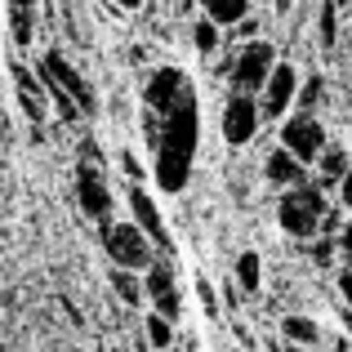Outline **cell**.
<instances>
[{"label": "cell", "mask_w": 352, "mask_h": 352, "mask_svg": "<svg viewBox=\"0 0 352 352\" xmlns=\"http://www.w3.org/2000/svg\"><path fill=\"white\" fill-rule=\"evenodd\" d=\"M9 36H14L18 50H32V41H36V9L9 5Z\"/></svg>", "instance_id": "21"}, {"label": "cell", "mask_w": 352, "mask_h": 352, "mask_svg": "<svg viewBox=\"0 0 352 352\" xmlns=\"http://www.w3.org/2000/svg\"><path fill=\"white\" fill-rule=\"evenodd\" d=\"M152 312H161V317H170L174 326L183 321V294L174 290V294H165V299H152Z\"/></svg>", "instance_id": "24"}, {"label": "cell", "mask_w": 352, "mask_h": 352, "mask_svg": "<svg viewBox=\"0 0 352 352\" xmlns=\"http://www.w3.org/2000/svg\"><path fill=\"white\" fill-rule=\"evenodd\" d=\"M276 143L290 147L303 165H312L330 147V134H326V125L317 120V112H290L281 125H276Z\"/></svg>", "instance_id": "5"}, {"label": "cell", "mask_w": 352, "mask_h": 352, "mask_svg": "<svg viewBox=\"0 0 352 352\" xmlns=\"http://www.w3.org/2000/svg\"><path fill=\"white\" fill-rule=\"evenodd\" d=\"M228 32H232V41L245 45V41H254V36H258V23H254V18H241V23H236V27H228Z\"/></svg>", "instance_id": "29"}, {"label": "cell", "mask_w": 352, "mask_h": 352, "mask_svg": "<svg viewBox=\"0 0 352 352\" xmlns=\"http://www.w3.org/2000/svg\"><path fill=\"white\" fill-rule=\"evenodd\" d=\"M112 294L120 303H129V308H138V303L147 299V290H143V272H134V267H112Z\"/></svg>", "instance_id": "15"}, {"label": "cell", "mask_w": 352, "mask_h": 352, "mask_svg": "<svg viewBox=\"0 0 352 352\" xmlns=\"http://www.w3.org/2000/svg\"><path fill=\"white\" fill-rule=\"evenodd\" d=\"M272 352H308L303 344H290V339H281V344H272Z\"/></svg>", "instance_id": "31"}, {"label": "cell", "mask_w": 352, "mask_h": 352, "mask_svg": "<svg viewBox=\"0 0 352 352\" xmlns=\"http://www.w3.org/2000/svg\"><path fill=\"white\" fill-rule=\"evenodd\" d=\"M326 103V76H308L299 80V98H294V112H317Z\"/></svg>", "instance_id": "22"}, {"label": "cell", "mask_w": 352, "mask_h": 352, "mask_svg": "<svg viewBox=\"0 0 352 352\" xmlns=\"http://www.w3.org/2000/svg\"><path fill=\"white\" fill-rule=\"evenodd\" d=\"M143 339H147V348H152V352H170V348H174V321L161 317V312H147Z\"/></svg>", "instance_id": "20"}, {"label": "cell", "mask_w": 352, "mask_h": 352, "mask_svg": "<svg viewBox=\"0 0 352 352\" xmlns=\"http://www.w3.org/2000/svg\"><path fill=\"white\" fill-rule=\"evenodd\" d=\"M263 174H267V183H272V188H281V192L285 188H299V183H312V165H303L299 156H294L290 147H281V143L267 152Z\"/></svg>", "instance_id": "11"}, {"label": "cell", "mask_w": 352, "mask_h": 352, "mask_svg": "<svg viewBox=\"0 0 352 352\" xmlns=\"http://www.w3.org/2000/svg\"><path fill=\"white\" fill-rule=\"evenodd\" d=\"M326 214H330V206H326V192H321L317 183L285 188L281 201H276V223H281L294 241L321 236V223H326Z\"/></svg>", "instance_id": "2"}, {"label": "cell", "mask_w": 352, "mask_h": 352, "mask_svg": "<svg viewBox=\"0 0 352 352\" xmlns=\"http://www.w3.org/2000/svg\"><path fill=\"white\" fill-rule=\"evenodd\" d=\"M223 138L232 147H245L250 138H258V129H263V107H258V94H236L223 103Z\"/></svg>", "instance_id": "8"}, {"label": "cell", "mask_w": 352, "mask_h": 352, "mask_svg": "<svg viewBox=\"0 0 352 352\" xmlns=\"http://www.w3.org/2000/svg\"><path fill=\"white\" fill-rule=\"evenodd\" d=\"M335 285H339V299H344V308L352 312V267H339Z\"/></svg>", "instance_id": "28"}, {"label": "cell", "mask_w": 352, "mask_h": 352, "mask_svg": "<svg viewBox=\"0 0 352 352\" xmlns=\"http://www.w3.org/2000/svg\"><path fill=\"white\" fill-rule=\"evenodd\" d=\"M272 67H276V50L254 36V41H245L241 50H232V58L223 63V76L236 94H258V89L267 85V76H272Z\"/></svg>", "instance_id": "3"}, {"label": "cell", "mask_w": 352, "mask_h": 352, "mask_svg": "<svg viewBox=\"0 0 352 352\" xmlns=\"http://www.w3.org/2000/svg\"><path fill=\"white\" fill-rule=\"evenodd\" d=\"M143 290H147V303L152 299H165V294L179 290V276H174V263L165 254H156V263L143 272Z\"/></svg>", "instance_id": "14"}, {"label": "cell", "mask_w": 352, "mask_h": 352, "mask_svg": "<svg viewBox=\"0 0 352 352\" xmlns=\"http://www.w3.org/2000/svg\"><path fill=\"white\" fill-rule=\"evenodd\" d=\"M98 232H103V250H107V258H112V267L147 272V267L156 263V245L147 241V232L134 223V219H125V223H107V228H98Z\"/></svg>", "instance_id": "4"}, {"label": "cell", "mask_w": 352, "mask_h": 352, "mask_svg": "<svg viewBox=\"0 0 352 352\" xmlns=\"http://www.w3.org/2000/svg\"><path fill=\"white\" fill-rule=\"evenodd\" d=\"M294 5V0H276V14H285V9H290Z\"/></svg>", "instance_id": "34"}, {"label": "cell", "mask_w": 352, "mask_h": 352, "mask_svg": "<svg viewBox=\"0 0 352 352\" xmlns=\"http://www.w3.org/2000/svg\"><path fill=\"white\" fill-rule=\"evenodd\" d=\"M339 258H344V267H352V219H344V228H339Z\"/></svg>", "instance_id": "26"}, {"label": "cell", "mask_w": 352, "mask_h": 352, "mask_svg": "<svg viewBox=\"0 0 352 352\" xmlns=\"http://www.w3.org/2000/svg\"><path fill=\"white\" fill-rule=\"evenodd\" d=\"M14 80H18V103H23L27 120L41 129V120H45V80H32L27 67H14Z\"/></svg>", "instance_id": "13"}, {"label": "cell", "mask_w": 352, "mask_h": 352, "mask_svg": "<svg viewBox=\"0 0 352 352\" xmlns=\"http://www.w3.org/2000/svg\"><path fill=\"white\" fill-rule=\"evenodd\" d=\"M125 206H129V219H134V223L147 232V241L156 245V254L174 258L170 228H165V219H161V206H156V197H152V192H147L143 183H129V192H125Z\"/></svg>", "instance_id": "7"}, {"label": "cell", "mask_w": 352, "mask_h": 352, "mask_svg": "<svg viewBox=\"0 0 352 352\" xmlns=\"http://www.w3.org/2000/svg\"><path fill=\"white\" fill-rule=\"evenodd\" d=\"M197 299H201V308H206V317L219 321V294H214V285H210V276H197Z\"/></svg>", "instance_id": "25"}, {"label": "cell", "mask_w": 352, "mask_h": 352, "mask_svg": "<svg viewBox=\"0 0 352 352\" xmlns=\"http://www.w3.org/2000/svg\"><path fill=\"white\" fill-rule=\"evenodd\" d=\"M317 36H321V45H326V50H335L339 45V9L330 5H321V14H317Z\"/></svg>", "instance_id": "23"}, {"label": "cell", "mask_w": 352, "mask_h": 352, "mask_svg": "<svg viewBox=\"0 0 352 352\" xmlns=\"http://www.w3.org/2000/svg\"><path fill=\"white\" fill-rule=\"evenodd\" d=\"M76 206L85 210V214L94 219L98 228L112 223L116 197H112V183L103 179V170H98L94 161H80V165H76Z\"/></svg>", "instance_id": "6"}, {"label": "cell", "mask_w": 352, "mask_h": 352, "mask_svg": "<svg viewBox=\"0 0 352 352\" xmlns=\"http://www.w3.org/2000/svg\"><path fill=\"white\" fill-rule=\"evenodd\" d=\"M41 76H45V80H54V85H58L63 94H72V98H76V107H80L85 116H94V112H98V103H94V89H89V80L80 76V72L72 67V63L63 58L58 50H50V54L41 58Z\"/></svg>", "instance_id": "10"}, {"label": "cell", "mask_w": 352, "mask_h": 352, "mask_svg": "<svg viewBox=\"0 0 352 352\" xmlns=\"http://www.w3.org/2000/svg\"><path fill=\"white\" fill-rule=\"evenodd\" d=\"M9 5H18V9H36L41 0H9Z\"/></svg>", "instance_id": "33"}, {"label": "cell", "mask_w": 352, "mask_h": 352, "mask_svg": "<svg viewBox=\"0 0 352 352\" xmlns=\"http://www.w3.org/2000/svg\"><path fill=\"white\" fill-rule=\"evenodd\" d=\"M232 276H236V285H241L245 294H254L258 281H263V258H258L254 250H241L236 263H232Z\"/></svg>", "instance_id": "19"}, {"label": "cell", "mask_w": 352, "mask_h": 352, "mask_svg": "<svg viewBox=\"0 0 352 352\" xmlns=\"http://www.w3.org/2000/svg\"><path fill=\"white\" fill-rule=\"evenodd\" d=\"M112 5H120V9H143L147 0H112Z\"/></svg>", "instance_id": "32"}, {"label": "cell", "mask_w": 352, "mask_h": 352, "mask_svg": "<svg viewBox=\"0 0 352 352\" xmlns=\"http://www.w3.org/2000/svg\"><path fill=\"white\" fill-rule=\"evenodd\" d=\"M188 32H192V45H197V54H201V58L219 54V45H223V27H219L214 18H206V14H201L197 23L188 27Z\"/></svg>", "instance_id": "18"}, {"label": "cell", "mask_w": 352, "mask_h": 352, "mask_svg": "<svg viewBox=\"0 0 352 352\" xmlns=\"http://www.w3.org/2000/svg\"><path fill=\"white\" fill-rule=\"evenodd\" d=\"M348 36H352V18H348Z\"/></svg>", "instance_id": "35"}, {"label": "cell", "mask_w": 352, "mask_h": 352, "mask_svg": "<svg viewBox=\"0 0 352 352\" xmlns=\"http://www.w3.org/2000/svg\"><path fill=\"white\" fill-rule=\"evenodd\" d=\"M352 170V161H348V147H339V143H330L326 152L312 161V183H317L321 192H330V188H339V179Z\"/></svg>", "instance_id": "12"}, {"label": "cell", "mask_w": 352, "mask_h": 352, "mask_svg": "<svg viewBox=\"0 0 352 352\" xmlns=\"http://www.w3.org/2000/svg\"><path fill=\"white\" fill-rule=\"evenodd\" d=\"M197 5H201V14L214 18L223 32H228V27H236L241 18H250V0H197Z\"/></svg>", "instance_id": "16"}, {"label": "cell", "mask_w": 352, "mask_h": 352, "mask_svg": "<svg viewBox=\"0 0 352 352\" xmlns=\"http://www.w3.org/2000/svg\"><path fill=\"white\" fill-rule=\"evenodd\" d=\"M281 339L303 344V348H317L321 344V326L312 317H303V312H290V317H281Z\"/></svg>", "instance_id": "17"}, {"label": "cell", "mask_w": 352, "mask_h": 352, "mask_svg": "<svg viewBox=\"0 0 352 352\" xmlns=\"http://www.w3.org/2000/svg\"><path fill=\"white\" fill-rule=\"evenodd\" d=\"M147 147H152V179L161 192L179 197L192 179V156H197V89L192 80H183V89L170 98L165 112H143Z\"/></svg>", "instance_id": "1"}, {"label": "cell", "mask_w": 352, "mask_h": 352, "mask_svg": "<svg viewBox=\"0 0 352 352\" xmlns=\"http://www.w3.org/2000/svg\"><path fill=\"white\" fill-rule=\"evenodd\" d=\"M294 98H299V72L294 63H276L267 85L258 89V107H263V120H285L294 112Z\"/></svg>", "instance_id": "9"}, {"label": "cell", "mask_w": 352, "mask_h": 352, "mask_svg": "<svg viewBox=\"0 0 352 352\" xmlns=\"http://www.w3.org/2000/svg\"><path fill=\"white\" fill-rule=\"evenodd\" d=\"M120 170H125V179H129V183H143V165H138V156H134V152H120Z\"/></svg>", "instance_id": "27"}, {"label": "cell", "mask_w": 352, "mask_h": 352, "mask_svg": "<svg viewBox=\"0 0 352 352\" xmlns=\"http://www.w3.org/2000/svg\"><path fill=\"white\" fill-rule=\"evenodd\" d=\"M335 192H339V210H348V214H352V170L344 174V179H339V188H335Z\"/></svg>", "instance_id": "30"}]
</instances>
